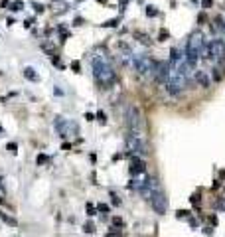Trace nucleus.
<instances>
[{
	"instance_id": "nucleus-1",
	"label": "nucleus",
	"mask_w": 225,
	"mask_h": 237,
	"mask_svg": "<svg viewBox=\"0 0 225 237\" xmlns=\"http://www.w3.org/2000/svg\"><path fill=\"white\" fill-rule=\"evenodd\" d=\"M91 69H93V77L101 89H111L115 85L117 73H115L112 65L109 63V59H105L103 56H95L91 59Z\"/></svg>"
},
{
	"instance_id": "nucleus-2",
	"label": "nucleus",
	"mask_w": 225,
	"mask_h": 237,
	"mask_svg": "<svg viewBox=\"0 0 225 237\" xmlns=\"http://www.w3.org/2000/svg\"><path fill=\"white\" fill-rule=\"evenodd\" d=\"M202 47H203V34L200 32V30H196V32L188 38L186 42V63L190 67H196L197 65V59H200V56H202Z\"/></svg>"
},
{
	"instance_id": "nucleus-3",
	"label": "nucleus",
	"mask_w": 225,
	"mask_h": 237,
	"mask_svg": "<svg viewBox=\"0 0 225 237\" xmlns=\"http://www.w3.org/2000/svg\"><path fill=\"white\" fill-rule=\"evenodd\" d=\"M127 127L130 133H138L142 134V127H144V121H142V113L136 105H128L127 109Z\"/></svg>"
},
{
	"instance_id": "nucleus-4",
	"label": "nucleus",
	"mask_w": 225,
	"mask_h": 237,
	"mask_svg": "<svg viewBox=\"0 0 225 237\" xmlns=\"http://www.w3.org/2000/svg\"><path fill=\"white\" fill-rule=\"evenodd\" d=\"M124 144H127V148L132 154H136V156H144L146 152H148L144 140H142V134H138V133H130V130H128V133L124 134Z\"/></svg>"
},
{
	"instance_id": "nucleus-5",
	"label": "nucleus",
	"mask_w": 225,
	"mask_h": 237,
	"mask_svg": "<svg viewBox=\"0 0 225 237\" xmlns=\"http://www.w3.org/2000/svg\"><path fill=\"white\" fill-rule=\"evenodd\" d=\"M148 202H150V206H152V209H154V213H158V215H164V213L168 212V198L164 196V192L160 188L150 192Z\"/></svg>"
},
{
	"instance_id": "nucleus-6",
	"label": "nucleus",
	"mask_w": 225,
	"mask_h": 237,
	"mask_svg": "<svg viewBox=\"0 0 225 237\" xmlns=\"http://www.w3.org/2000/svg\"><path fill=\"white\" fill-rule=\"evenodd\" d=\"M132 65H134V69H136L138 75H148V73L154 71V59L148 57V56H134Z\"/></svg>"
},
{
	"instance_id": "nucleus-7",
	"label": "nucleus",
	"mask_w": 225,
	"mask_h": 237,
	"mask_svg": "<svg viewBox=\"0 0 225 237\" xmlns=\"http://www.w3.org/2000/svg\"><path fill=\"white\" fill-rule=\"evenodd\" d=\"M152 77H154L156 83H168L170 79V63L168 62H154V71H152Z\"/></svg>"
},
{
	"instance_id": "nucleus-8",
	"label": "nucleus",
	"mask_w": 225,
	"mask_h": 237,
	"mask_svg": "<svg viewBox=\"0 0 225 237\" xmlns=\"http://www.w3.org/2000/svg\"><path fill=\"white\" fill-rule=\"evenodd\" d=\"M211 47V56H213V59H215V63H219V65H225V42L221 38H213L209 44Z\"/></svg>"
},
{
	"instance_id": "nucleus-9",
	"label": "nucleus",
	"mask_w": 225,
	"mask_h": 237,
	"mask_svg": "<svg viewBox=\"0 0 225 237\" xmlns=\"http://www.w3.org/2000/svg\"><path fill=\"white\" fill-rule=\"evenodd\" d=\"M53 127H56L57 134H59L61 138L69 136V130H71V128H75L73 124H71L65 117H61V115H57V117H56V121H53Z\"/></svg>"
},
{
	"instance_id": "nucleus-10",
	"label": "nucleus",
	"mask_w": 225,
	"mask_h": 237,
	"mask_svg": "<svg viewBox=\"0 0 225 237\" xmlns=\"http://www.w3.org/2000/svg\"><path fill=\"white\" fill-rule=\"evenodd\" d=\"M146 172V164L140 156H132L130 158V174L132 176H142Z\"/></svg>"
},
{
	"instance_id": "nucleus-11",
	"label": "nucleus",
	"mask_w": 225,
	"mask_h": 237,
	"mask_svg": "<svg viewBox=\"0 0 225 237\" xmlns=\"http://www.w3.org/2000/svg\"><path fill=\"white\" fill-rule=\"evenodd\" d=\"M196 81L202 89H209L211 87V79H209V75H207V71H203V69L196 71Z\"/></svg>"
},
{
	"instance_id": "nucleus-12",
	"label": "nucleus",
	"mask_w": 225,
	"mask_h": 237,
	"mask_svg": "<svg viewBox=\"0 0 225 237\" xmlns=\"http://www.w3.org/2000/svg\"><path fill=\"white\" fill-rule=\"evenodd\" d=\"M24 77L28 81H34V83H38L40 81V75L36 73V69L34 67H24Z\"/></svg>"
},
{
	"instance_id": "nucleus-13",
	"label": "nucleus",
	"mask_w": 225,
	"mask_h": 237,
	"mask_svg": "<svg viewBox=\"0 0 225 237\" xmlns=\"http://www.w3.org/2000/svg\"><path fill=\"white\" fill-rule=\"evenodd\" d=\"M225 69V65H219V67H213V69H211V79H213V81H221V79H223V73H221V71H223Z\"/></svg>"
},
{
	"instance_id": "nucleus-14",
	"label": "nucleus",
	"mask_w": 225,
	"mask_h": 237,
	"mask_svg": "<svg viewBox=\"0 0 225 237\" xmlns=\"http://www.w3.org/2000/svg\"><path fill=\"white\" fill-rule=\"evenodd\" d=\"M213 26H215L219 32H225V20L221 14H215V18H213Z\"/></svg>"
},
{
	"instance_id": "nucleus-15",
	"label": "nucleus",
	"mask_w": 225,
	"mask_h": 237,
	"mask_svg": "<svg viewBox=\"0 0 225 237\" xmlns=\"http://www.w3.org/2000/svg\"><path fill=\"white\" fill-rule=\"evenodd\" d=\"M0 219H2L4 223H8L10 227H16V225H18V221H16L12 215H8V213H0Z\"/></svg>"
},
{
	"instance_id": "nucleus-16",
	"label": "nucleus",
	"mask_w": 225,
	"mask_h": 237,
	"mask_svg": "<svg viewBox=\"0 0 225 237\" xmlns=\"http://www.w3.org/2000/svg\"><path fill=\"white\" fill-rule=\"evenodd\" d=\"M134 38H138V42H140L142 46H150V44H152V42H150V38L146 36L144 32H134Z\"/></svg>"
},
{
	"instance_id": "nucleus-17",
	"label": "nucleus",
	"mask_w": 225,
	"mask_h": 237,
	"mask_svg": "<svg viewBox=\"0 0 225 237\" xmlns=\"http://www.w3.org/2000/svg\"><path fill=\"white\" fill-rule=\"evenodd\" d=\"M42 50L47 53V56H56V47H53L52 42H42Z\"/></svg>"
},
{
	"instance_id": "nucleus-18",
	"label": "nucleus",
	"mask_w": 225,
	"mask_h": 237,
	"mask_svg": "<svg viewBox=\"0 0 225 237\" xmlns=\"http://www.w3.org/2000/svg\"><path fill=\"white\" fill-rule=\"evenodd\" d=\"M190 215H192L190 209H178V212H176V218L178 219H190Z\"/></svg>"
},
{
	"instance_id": "nucleus-19",
	"label": "nucleus",
	"mask_w": 225,
	"mask_h": 237,
	"mask_svg": "<svg viewBox=\"0 0 225 237\" xmlns=\"http://www.w3.org/2000/svg\"><path fill=\"white\" fill-rule=\"evenodd\" d=\"M160 12H158V8H156V6H146V16H148V18H154V16H158Z\"/></svg>"
},
{
	"instance_id": "nucleus-20",
	"label": "nucleus",
	"mask_w": 225,
	"mask_h": 237,
	"mask_svg": "<svg viewBox=\"0 0 225 237\" xmlns=\"http://www.w3.org/2000/svg\"><path fill=\"white\" fill-rule=\"evenodd\" d=\"M190 202H192V206H194L196 209H200V204H202V196H200V194H194L192 198H190Z\"/></svg>"
},
{
	"instance_id": "nucleus-21",
	"label": "nucleus",
	"mask_w": 225,
	"mask_h": 237,
	"mask_svg": "<svg viewBox=\"0 0 225 237\" xmlns=\"http://www.w3.org/2000/svg\"><path fill=\"white\" fill-rule=\"evenodd\" d=\"M22 8H24V2H22V0H14V2L10 4V10H12V12H20Z\"/></svg>"
},
{
	"instance_id": "nucleus-22",
	"label": "nucleus",
	"mask_w": 225,
	"mask_h": 237,
	"mask_svg": "<svg viewBox=\"0 0 225 237\" xmlns=\"http://www.w3.org/2000/svg\"><path fill=\"white\" fill-rule=\"evenodd\" d=\"M118 22H121V18L107 20V22H103V28H115V26H118Z\"/></svg>"
},
{
	"instance_id": "nucleus-23",
	"label": "nucleus",
	"mask_w": 225,
	"mask_h": 237,
	"mask_svg": "<svg viewBox=\"0 0 225 237\" xmlns=\"http://www.w3.org/2000/svg\"><path fill=\"white\" fill-rule=\"evenodd\" d=\"M85 212H87V215H89V218H93L95 213H97V208H95L91 202H87V206H85Z\"/></svg>"
},
{
	"instance_id": "nucleus-24",
	"label": "nucleus",
	"mask_w": 225,
	"mask_h": 237,
	"mask_svg": "<svg viewBox=\"0 0 225 237\" xmlns=\"http://www.w3.org/2000/svg\"><path fill=\"white\" fill-rule=\"evenodd\" d=\"M168 38H170V32H168L166 28H162V30L158 32V42H166Z\"/></svg>"
},
{
	"instance_id": "nucleus-25",
	"label": "nucleus",
	"mask_w": 225,
	"mask_h": 237,
	"mask_svg": "<svg viewBox=\"0 0 225 237\" xmlns=\"http://www.w3.org/2000/svg\"><path fill=\"white\" fill-rule=\"evenodd\" d=\"M111 223H112V225H111V227H122V218H118V215H112V219H111Z\"/></svg>"
},
{
	"instance_id": "nucleus-26",
	"label": "nucleus",
	"mask_w": 225,
	"mask_h": 237,
	"mask_svg": "<svg viewBox=\"0 0 225 237\" xmlns=\"http://www.w3.org/2000/svg\"><path fill=\"white\" fill-rule=\"evenodd\" d=\"M83 231H85V233H95V223H93V221L83 223Z\"/></svg>"
},
{
	"instance_id": "nucleus-27",
	"label": "nucleus",
	"mask_w": 225,
	"mask_h": 237,
	"mask_svg": "<svg viewBox=\"0 0 225 237\" xmlns=\"http://www.w3.org/2000/svg\"><path fill=\"white\" fill-rule=\"evenodd\" d=\"M207 221H209V225H211V227H215L217 223H219V219H217V215H215V213H209V215H207Z\"/></svg>"
},
{
	"instance_id": "nucleus-28",
	"label": "nucleus",
	"mask_w": 225,
	"mask_h": 237,
	"mask_svg": "<svg viewBox=\"0 0 225 237\" xmlns=\"http://www.w3.org/2000/svg\"><path fill=\"white\" fill-rule=\"evenodd\" d=\"M97 212H101V213H103V218H107L109 206H107V204H97Z\"/></svg>"
},
{
	"instance_id": "nucleus-29",
	"label": "nucleus",
	"mask_w": 225,
	"mask_h": 237,
	"mask_svg": "<svg viewBox=\"0 0 225 237\" xmlns=\"http://www.w3.org/2000/svg\"><path fill=\"white\" fill-rule=\"evenodd\" d=\"M6 150L16 154V152H18V144H16V142H8V144H6Z\"/></svg>"
},
{
	"instance_id": "nucleus-30",
	"label": "nucleus",
	"mask_w": 225,
	"mask_h": 237,
	"mask_svg": "<svg viewBox=\"0 0 225 237\" xmlns=\"http://www.w3.org/2000/svg\"><path fill=\"white\" fill-rule=\"evenodd\" d=\"M121 235H122V233L118 231L117 227H111V229H109V233H107V237H121Z\"/></svg>"
},
{
	"instance_id": "nucleus-31",
	"label": "nucleus",
	"mask_w": 225,
	"mask_h": 237,
	"mask_svg": "<svg viewBox=\"0 0 225 237\" xmlns=\"http://www.w3.org/2000/svg\"><path fill=\"white\" fill-rule=\"evenodd\" d=\"M95 118H97L99 123H103V124H105V123H107V115H105V113H103V111H99V113H97V115H95Z\"/></svg>"
},
{
	"instance_id": "nucleus-32",
	"label": "nucleus",
	"mask_w": 225,
	"mask_h": 237,
	"mask_svg": "<svg viewBox=\"0 0 225 237\" xmlns=\"http://www.w3.org/2000/svg\"><path fill=\"white\" fill-rule=\"evenodd\" d=\"M47 160H50V158H47V156H46V154H40V156H38V158H36V162H38V164H40V166H42V164H46V162H47Z\"/></svg>"
},
{
	"instance_id": "nucleus-33",
	"label": "nucleus",
	"mask_w": 225,
	"mask_h": 237,
	"mask_svg": "<svg viewBox=\"0 0 225 237\" xmlns=\"http://www.w3.org/2000/svg\"><path fill=\"white\" fill-rule=\"evenodd\" d=\"M71 69H73L75 73H81V63L79 62H71Z\"/></svg>"
},
{
	"instance_id": "nucleus-34",
	"label": "nucleus",
	"mask_w": 225,
	"mask_h": 237,
	"mask_svg": "<svg viewBox=\"0 0 225 237\" xmlns=\"http://www.w3.org/2000/svg\"><path fill=\"white\" fill-rule=\"evenodd\" d=\"M211 6H213V0H202V8H203V10L211 8Z\"/></svg>"
},
{
	"instance_id": "nucleus-35",
	"label": "nucleus",
	"mask_w": 225,
	"mask_h": 237,
	"mask_svg": "<svg viewBox=\"0 0 225 237\" xmlns=\"http://www.w3.org/2000/svg\"><path fill=\"white\" fill-rule=\"evenodd\" d=\"M34 10H36L38 14H40V12H44L46 8H44V4H38V2H34Z\"/></svg>"
},
{
	"instance_id": "nucleus-36",
	"label": "nucleus",
	"mask_w": 225,
	"mask_h": 237,
	"mask_svg": "<svg viewBox=\"0 0 225 237\" xmlns=\"http://www.w3.org/2000/svg\"><path fill=\"white\" fill-rule=\"evenodd\" d=\"M219 188H221V180H215L211 184V190H219Z\"/></svg>"
},
{
	"instance_id": "nucleus-37",
	"label": "nucleus",
	"mask_w": 225,
	"mask_h": 237,
	"mask_svg": "<svg viewBox=\"0 0 225 237\" xmlns=\"http://www.w3.org/2000/svg\"><path fill=\"white\" fill-rule=\"evenodd\" d=\"M211 229H213L211 225H206V227H203V233H206V235H211V233H213Z\"/></svg>"
},
{
	"instance_id": "nucleus-38",
	"label": "nucleus",
	"mask_w": 225,
	"mask_h": 237,
	"mask_svg": "<svg viewBox=\"0 0 225 237\" xmlns=\"http://www.w3.org/2000/svg\"><path fill=\"white\" fill-rule=\"evenodd\" d=\"M111 198H112V206H118V204H121V200H118L115 194H111Z\"/></svg>"
},
{
	"instance_id": "nucleus-39",
	"label": "nucleus",
	"mask_w": 225,
	"mask_h": 237,
	"mask_svg": "<svg viewBox=\"0 0 225 237\" xmlns=\"http://www.w3.org/2000/svg\"><path fill=\"white\" fill-rule=\"evenodd\" d=\"M118 4H121V10H124L128 6V0H118Z\"/></svg>"
},
{
	"instance_id": "nucleus-40",
	"label": "nucleus",
	"mask_w": 225,
	"mask_h": 237,
	"mask_svg": "<svg viewBox=\"0 0 225 237\" xmlns=\"http://www.w3.org/2000/svg\"><path fill=\"white\" fill-rule=\"evenodd\" d=\"M32 24H34V18L26 20V22H24V28H30V26H32Z\"/></svg>"
},
{
	"instance_id": "nucleus-41",
	"label": "nucleus",
	"mask_w": 225,
	"mask_h": 237,
	"mask_svg": "<svg viewBox=\"0 0 225 237\" xmlns=\"http://www.w3.org/2000/svg\"><path fill=\"white\" fill-rule=\"evenodd\" d=\"M93 118H95L93 113H85V121H93Z\"/></svg>"
},
{
	"instance_id": "nucleus-42",
	"label": "nucleus",
	"mask_w": 225,
	"mask_h": 237,
	"mask_svg": "<svg viewBox=\"0 0 225 237\" xmlns=\"http://www.w3.org/2000/svg\"><path fill=\"white\" fill-rule=\"evenodd\" d=\"M188 221H190V225H192V227H197V219L190 218V219H188Z\"/></svg>"
},
{
	"instance_id": "nucleus-43",
	"label": "nucleus",
	"mask_w": 225,
	"mask_h": 237,
	"mask_svg": "<svg viewBox=\"0 0 225 237\" xmlns=\"http://www.w3.org/2000/svg\"><path fill=\"white\" fill-rule=\"evenodd\" d=\"M81 24H83V18H75L73 20V26H81Z\"/></svg>"
},
{
	"instance_id": "nucleus-44",
	"label": "nucleus",
	"mask_w": 225,
	"mask_h": 237,
	"mask_svg": "<svg viewBox=\"0 0 225 237\" xmlns=\"http://www.w3.org/2000/svg\"><path fill=\"white\" fill-rule=\"evenodd\" d=\"M0 6H2V8H8V6H10V0H2V2H0Z\"/></svg>"
},
{
	"instance_id": "nucleus-45",
	"label": "nucleus",
	"mask_w": 225,
	"mask_h": 237,
	"mask_svg": "<svg viewBox=\"0 0 225 237\" xmlns=\"http://www.w3.org/2000/svg\"><path fill=\"white\" fill-rule=\"evenodd\" d=\"M2 196H4V190H2V186H0V204L4 202V198H2Z\"/></svg>"
},
{
	"instance_id": "nucleus-46",
	"label": "nucleus",
	"mask_w": 225,
	"mask_h": 237,
	"mask_svg": "<svg viewBox=\"0 0 225 237\" xmlns=\"http://www.w3.org/2000/svg\"><path fill=\"white\" fill-rule=\"evenodd\" d=\"M192 2H197V0H192Z\"/></svg>"
}]
</instances>
